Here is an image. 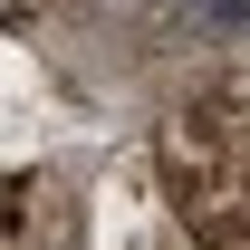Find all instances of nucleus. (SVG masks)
Masks as SVG:
<instances>
[{
    "label": "nucleus",
    "mask_w": 250,
    "mask_h": 250,
    "mask_svg": "<svg viewBox=\"0 0 250 250\" xmlns=\"http://www.w3.org/2000/svg\"><path fill=\"white\" fill-rule=\"evenodd\" d=\"M145 154L192 250H250V106L221 77L164 106Z\"/></svg>",
    "instance_id": "obj_1"
},
{
    "label": "nucleus",
    "mask_w": 250,
    "mask_h": 250,
    "mask_svg": "<svg viewBox=\"0 0 250 250\" xmlns=\"http://www.w3.org/2000/svg\"><path fill=\"white\" fill-rule=\"evenodd\" d=\"M87 250H183V221L154 183V154H116L87 183Z\"/></svg>",
    "instance_id": "obj_2"
},
{
    "label": "nucleus",
    "mask_w": 250,
    "mask_h": 250,
    "mask_svg": "<svg viewBox=\"0 0 250 250\" xmlns=\"http://www.w3.org/2000/svg\"><path fill=\"white\" fill-rule=\"evenodd\" d=\"M0 250H87V202H67V173L20 164L0 202Z\"/></svg>",
    "instance_id": "obj_3"
},
{
    "label": "nucleus",
    "mask_w": 250,
    "mask_h": 250,
    "mask_svg": "<svg viewBox=\"0 0 250 250\" xmlns=\"http://www.w3.org/2000/svg\"><path fill=\"white\" fill-rule=\"evenodd\" d=\"M221 87H231V96H241V106H250V48H241V58H231V67H221Z\"/></svg>",
    "instance_id": "obj_4"
},
{
    "label": "nucleus",
    "mask_w": 250,
    "mask_h": 250,
    "mask_svg": "<svg viewBox=\"0 0 250 250\" xmlns=\"http://www.w3.org/2000/svg\"><path fill=\"white\" fill-rule=\"evenodd\" d=\"M39 10H58V0H10V29H29Z\"/></svg>",
    "instance_id": "obj_5"
}]
</instances>
